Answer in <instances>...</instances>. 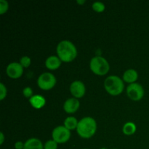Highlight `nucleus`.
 Here are the masks:
<instances>
[{"label":"nucleus","mask_w":149,"mask_h":149,"mask_svg":"<svg viewBox=\"0 0 149 149\" xmlns=\"http://www.w3.org/2000/svg\"><path fill=\"white\" fill-rule=\"evenodd\" d=\"M23 95L27 98L30 99L33 96V90L30 87H25L23 90Z\"/></svg>","instance_id":"nucleus-22"},{"label":"nucleus","mask_w":149,"mask_h":149,"mask_svg":"<svg viewBox=\"0 0 149 149\" xmlns=\"http://www.w3.org/2000/svg\"><path fill=\"white\" fill-rule=\"evenodd\" d=\"M138 74L135 70L134 69H128L123 74V81L127 83L133 84L138 80Z\"/></svg>","instance_id":"nucleus-14"},{"label":"nucleus","mask_w":149,"mask_h":149,"mask_svg":"<svg viewBox=\"0 0 149 149\" xmlns=\"http://www.w3.org/2000/svg\"><path fill=\"white\" fill-rule=\"evenodd\" d=\"M58 57L61 61L69 63L74 61L77 56V49L75 45L68 40L61 41L56 48Z\"/></svg>","instance_id":"nucleus-1"},{"label":"nucleus","mask_w":149,"mask_h":149,"mask_svg":"<svg viewBox=\"0 0 149 149\" xmlns=\"http://www.w3.org/2000/svg\"><path fill=\"white\" fill-rule=\"evenodd\" d=\"M97 130V123L93 118L86 116L79 121L77 132L81 138L88 139L95 134Z\"/></svg>","instance_id":"nucleus-2"},{"label":"nucleus","mask_w":149,"mask_h":149,"mask_svg":"<svg viewBox=\"0 0 149 149\" xmlns=\"http://www.w3.org/2000/svg\"><path fill=\"white\" fill-rule=\"evenodd\" d=\"M6 73L10 78L18 79L23 75V67L20 63H11L7 65Z\"/></svg>","instance_id":"nucleus-8"},{"label":"nucleus","mask_w":149,"mask_h":149,"mask_svg":"<svg viewBox=\"0 0 149 149\" xmlns=\"http://www.w3.org/2000/svg\"><path fill=\"white\" fill-rule=\"evenodd\" d=\"M78 120L74 116H68L64 121V126L68 130H77V125H78Z\"/></svg>","instance_id":"nucleus-15"},{"label":"nucleus","mask_w":149,"mask_h":149,"mask_svg":"<svg viewBox=\"0 0 149 149\" xmlns=\"http://www.w3.org/2000/svg\"><path fill=\"white\" fill-rule=\"evenodd\" d=\"M77 3L82 5L83 4H84V3H85V1H84V0H81V1H80V0H77Z\"/></svg>","instance_id":"nucleus-25"},{"label":"nucleus","mask_w":149,"mask_h":149,"mask_svg":"<svg viewBox=\"0 0 149 149\" xmlns=\"http://www.w3.org/2000/svg\"><path fill=\"white\" fill-rule=\"evenodd\" d=\"M80 103L79 100L75 97L67 99L63 104V109L67 113H74L78 111Z\"/></svg>","instance_id":"nucleus-10"},{"label":"nucleus","mask_w":149,"mask_h":149,"mask_svg":"<svg viewBox=\"0 0 149 149\" xmlns=\"http://www.w3.org/2000/svg\"><path fill=\"white\" fill-rule=\"evenodd\" d=\"M29 103L34 109H40L45 106V103H46V100L43 96L39 95H35L29 99Z\"/></svg>","instance_id":"nucleus-12"},{"label":"nucleus","mask_w":149,"mask_h":149,"mask_svg":"<svg viewBox=\"0 0 149 149\" xmlns=\"http://www.w3.org/2000/svg\"><path fill=\"white\" fill-rule=\"evenodd\" d=\"M104 87L109 94L111 95L116 96L123 92L125 84L120 77L112 75L106 79L104 81Z\"/></svg>","instance_id":"nucleus-3"},{"label":"nucleus","mask_w":149,"mask_h":149,"mask_svg":"<svg viewBox=\"0 0 149 149\" xmlns=\"http://www.w3.org/2000/svg\"><path fill=\"white\" fill-rule=\"evenodd\" d=\"M90 67L95 74L98 76H104L109 71L110 65L106 58L101 56H95L90 61Z\"/></svg>","instance_id":"nucleus-4"},{"label":"nucleus","mask_w":149,"mask_h":149,"mask_svg":"<svg viewBox=\"0 0 149 149\" xmlns=\"http://www.w3.org/2000/svg\"><path fill=\"white\" fill-rule=\"evenodd\" d=\"M93 10L96 12V13H103L105 10V4L103 2H100V1H95L93 4L92 6Z\"/></svg>","instance_id":"nucleus-17"},{"label":"nucleus","mask_w":149,"mask_h":149,"mask_svg":"<svg viewBox=\"0 0 149 149\" xmlns=\"http://www.w3.org/2000/svg\"><path fill=\"white\" fill-rule=\"evenodd\" d=\"M0 136H1V139H0V144H1V145H2L3 143H4V134H3V132H1V133H0Z\"/></svg>","instance_id":"nucleus-24"},{"label":"nucleus","mask_w":149,"mask_h":149,"mask_svg":"<svg viewBox=\"0 0 149 149\" xmlns=\"http://www.w3.org/2000/svg\"><path fill=\"white\" fill-rule=\"evenodd\" d=\"M113 149H117V148H113Z\"/></svg>","instance_id":"nucleus-27"},{"label":"nucleus","mask_w":149,"mask_h":149,"mask_svg":"<svg viewBox=\"0 0 149 149\" xmlns=\"http://www.w3.org/2000/svg\"><path fill=\"white\" fill-rule=\"evenodd\" d=\"M23 149H44V145L40 140L33 138L25 142Z\"/></svg>","instance_id":"nucleus-13"},{"label":"nucleus","mask_w":149,"mask_h":149,"mask_svg":"<svg viewBox=\"0 0 149 149\" xmlns=\"http://www.w3.org/2000/svg\"><path fill=\"white\" fill-rule=\"evenodd\" d=\"M84 149H87V148H84Z\"/></svg>","instance_id":"nucleus-28"},{"label":"nucleus","mask_w":149,"mask_h":149,"mask_svg":"<svg viewBox=\"0 0 149 149\" xmlns=\"http://www.w3.org/2000/svg\"><path fill=\"white\" fill-rule=\"evenodd\" d=\"M61 60L55 55H52L45 61V66L49 70H56L61 65Z\"/></svg>","instance_id":"nucleus-11"},{"label":"nucleus","mask_w":149,"mask_h":149,"mask_svg":"<svg viewBox=\"0 0 149 149\" xmlns=\"http://www.w3.org/2000/svg\"><path fill=\"white\" fill-rule=\"evenodd\" d=\"M37 84L41 90H49L56 84V78L51 73H43L38 78Z\"/></svg>","instance_id":"nucleus-5"},{"label":"nucleus","mask_w":149,"mask_h":149,"mask_svg":"<svg viewBox=\"0 0 149 149\" xmlns=\"http://www.w3.org/2000/svg\"><path fill=\"white\" fill-rule=\"evenodd\" d=\"M58 144L53 140H49L45 143L44 149H58Z\"/></svg>","instance_id":"nucleus-18"},{"label":"nucleus","mask_w":149,"mask_h":149,"mask_svg":"<svg viewBox=\"0 0 149 149\" xmlns=\"http://www.w3.org/2000/svg\"><path fill=\"white\" fill-rule=\"evenodd\" d=\"M15 149H23L24 148V143L21 141H17L15 144Z\"/></svg>","instance_id":"nucleus-23"},{"label":"nucleus","mask_w":149,"mask_h":149,"mask_svg":"<svg viewBox=\"0 0 149 149\" xmlns=\"http://www.w3.org/2000/svg\"><path fill=\"white\" fill-rule=\"evenodd\" d=\"M144 89L141 84L138 83L130 84L127 87V95L130 99L134 101H139L144 96Z\"/></svg>","instance_id":"nucleus-7"},{"label":"nucleus","mask_w":149,"mask_h":149,"mask_svg":"<svg viewBox=\"0 0 149 149\" xmlns=\"http://www.w3.org/2000/svg\"><path fill=\"white\" fill-rule=\"evenodd\" d=\"M9 4L5 0H0V15H3L7 12Z\"/></svg>","instance_id":"nucleus-19"},{"label":"nucleus","mask_w":149,"mask_h":149,"mask_svg":"<svg viewBox=\"0 0 149 149\" xmlns=\"http://www.w3.org/2000/svg\"><path fill=\"white\" fill-rule=\"evenodd\" d=\"M100 149H107V148H100Z\"/></svg>","instance_id":"nucleus-26"},{"label":"nucleus","mask_w":149,"mask_h":149,"mask_svg":"<svg viewBox=\"0 0 149 149\" xmlns=\"http://www.w3.org/2000/svg\"><path fill=\"white\" fill-rule=\"evenodd\" d=\"M7 90L6 87L4 86V84L3 83L0 84V100H3L7 96Z\"/></svg>","instance_id":"nucleus-21"},{"label":"nucleus","mask_w":149,"mask_h":149,"mask_svg":"<svg viewBox=\"0 0 149 149\" xmlns=\"http://www.w3.org/2000/svg\"><path fill=\"white\" fill-rule=\"evenodd\" d=\"M31 63V61L29 56H23L20 60V63L23 68H28L30 66Z\"/></svg>","instance_id":"nucleus-20"},{"label":"nucleus","mask_w":149,"mask_h":149,"mask_svg":"<svg viewBox=\"0 0 149 149\" xmlns=\"http://www.w3.org/2000/svg\"><path fill=\"white\" fill-rule=\"evenodd\" d=\"M70 92L75 98H81L84 95L86 92L85 85L81 81H73L70 85Z\"/></svg>","instance_id":"nucleus-9"},{"label":"nucleus","mask_w":149,"mask_h":149,"mask_svg":"<svg viewBox=\"0 0 149 149\" xmlns=\"http://www.w3.org/2000/svg\"><path fill=\"white\" fill-rule=\"evenodd\" d=\"M52 140L59 143H64L71 138V132L65 126H58L54 128L52 132Z\"/></svg>","instance_id":"nucleus-6"},{"label":"nucleus","mask_w":149,"mask_h":149,"mask_svg":"<svg viewBox=\"0 0 149 149\" xmlns=\"http://www.w3.org/2000/svg\"><path fill=\"white\" fill-rule=\"evenodd\" d=\"M122 132L126 135H132L136 132V125L133 122H127L122 128Z\"/></svg>","instance_id":"nucleus-16"}]
</instances>
